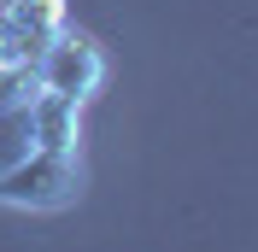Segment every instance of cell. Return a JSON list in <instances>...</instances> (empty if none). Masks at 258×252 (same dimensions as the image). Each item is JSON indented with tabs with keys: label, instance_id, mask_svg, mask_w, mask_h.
I'll return each mask as SVG.
<instances>
[{
	"label": "cell",
	"instance_id": "obj_1",
	"mask_svg": "<svg viewBox=\"0 0 258 252\" xmlns=\"http://www.w3.org/2000/svg\"><path fill=\"white\" fill-rule=\"evenodd\" d=\"M35 100H41V88L30 71L0 77V205L59 211L82 188V158H59L41 147Z\"/></svg>",
	"mask_w": 258,
	"mask_h": 252
},
{
	"label": "cell",
	"instance_id": "obj_2",
	"mask_svg": "<svg viewBox=\"0 0 258 252\" xmlns=\"http://www.w3.org/2000/svg\"><path fill=\"white\" fill-rule=\"evenodd\" d=\"M30 77L41 82L47 94H64V100H77V106H88V100L106 88L112 65H106V53L94 47V35H82V30H59L47 47L35 53Z\"/></svg>",
	"mask_w": 258,
	"mask_h": 252
},
{
	"label": "cell",
	"instance_id": "obj_3",
	"mask_svg": "<svg viewBox=\"0 0 258 252\" xmlns=\"http://www.w3.org/2000/svg\"><path fill=\"white\" fill-rule=\"evenodd\" d=\"M59 30H71V0H0V35L18 71H30Z\"/></svg>",
	"mask_w": 258,
	"mask_h": 252
}]
</instances>
